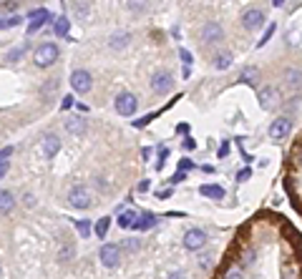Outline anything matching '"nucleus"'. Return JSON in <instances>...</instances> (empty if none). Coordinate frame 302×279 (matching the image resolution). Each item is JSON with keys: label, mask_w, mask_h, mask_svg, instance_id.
<instances>
[{"label": "nucleus", "mask_w": 302, "mask_h": 279, "mask_svg": "<svg viewBox=\"0 0 302 279\" xmlns=\"http://www.w3.org/2000/svg\"><path fill=\"white\" fill-rule=\"evenodd\" d=\"M21 23H23V18H21V16H6V18H0V31L16 28V26H21Z\"/></svg>", "instance_id": "21"}, {"label": "nucleus", "mask_w": 302, "mask_h": 279, "mask_svg": "<svg viewBox=\"0 0 302 279\" xmlns=\"http://www.w3.org/2000/svg\"><path fill=\"white\" fill-rule=\"evenodd\" d=\"M91 86H93V78H91V73H88V71L78 68V71H73V73H71V88H73L76 93H88V91H91Z\"/></svg>", "instance_id": "3"}, {"label": "nucleus", "mask_w": 302, "mask_h": 279, "mask_svg": "<svg viewBox=\"0 0 302 279\" xmlns=\"http://www.w3.org/2000/svg\"><path fill=\"white\" fill-rule=\"evenodd\" d=\"M128 43H131V33H116V36H111V41H108L111 51H123Z\"/></svg>", "instance_id": "16"}, {"label": "nucleus", "mask_w": 302, "mask_h": 279, "mask_svg": "<svg viewBox=\"0 0 302 279\" xmlns=\"http://www.w3.org/2000/svg\"><path fill=\"white\" fill-rule=\"evenodd\" d=\"M68 204H71L73 209H88V206H91V189L83 186V184L71 186V191H68Z\"/></svg>", "instance_id": "2"}, {"label": "nucleus", "mask_w": 302, "mask_h": 279, "mask_svg": "<svg viewBox=\"0 0 302 279\" xmlns=\"http://www.w3.org/2000/svg\"><path fill=\"white\" fill-rule=\"evenodd\" d=\"M242 26H244L247 31H259V28L264 26V13H262L259 8L244 11V13H242Z\"/></svg>", "instance_id": "8"}, {"label": "nucleus", "mask_w": 302, "mask_h": 279, "mask_svg": "<svg viewBox=\"0 0 302 279\" xmlns=\"http://www.w3.org/2000/svg\"><path fill=\"white\" fill-rule=\"evenodd\" d=\"M98 256H101L103 266H118V261H121V244H103Z\"/></svg>", "instance_id": "5"}, {"label": "nucleus", "mask_w": 302, "mask_h": 279, "mask_svg": "<svg viewBox=\"0 0 302 279\" xmlns=\"http://www.w3.org/2000/svg\"><path fill=\"white\" fill-rule=\"evenodd\" d=\"M274 98H277V91H274L272 86H267V88L259 91V106H262V108H269V106L274 103Z\"/></svg>", "instance_id": "19"}, {"label": "nucleus", "mask_w": 302, "mask_h": 279, "mask_svg": "<svg viewBox=\"0 0 302 279\" xmlns=\"http://www.w3.org/2000/svg\"><path fill=\"white\" fill-rule=\"evenodd\" d=\"M76 229L81 236H91V224L88 221H76Z\"/></svg>", "instance_id": "29"}, {"label": "nucleus", "mask_w": 302, "mask_h": 279, "mask_svg": "<svg viewBox=\"0 0 302 279\" xmlns=\"http://www.w3.org/2000/svg\"><path fill=\"white\" fill-rule=\"evenodd\" d=\"M204 244H207V234H204L202 229H189V231L184 234V246H187V249L197 251V249H202Z\"/></svg>", "instance_id": "10"}, {"label": "nucleus", "mask_w": 302, "mask_h": 279, "mask_svg": "<svg viewBox=\"0 0 302 279\" xmlns=\"http://www.w3.org/2000/svg\"><path fill=\"white\" fill-rule=\"evenodd\" d=\"M227 151H229V144H222V149H219V156H227Z\"/></svg>", "instance_id": "38"}, {"label": "nucleus", "mask_w": 302, "mask_h": 279, "mask_svg": "<svg viewBox=\"0 0 302 279\" xmlns=\"http://www.w3.org/2000/svg\"><path fill=\"white\" fill-rule=\"evenodd\" d=\"M16 209V196L8 191V189H0V214H11Z\"/></svg>", "instance_id": "15"}, {"label": "nucleus", "mask_w": 302, "mask_h": 279, "mask_svg": "<svg viewBox=\"0 0 302 279\" xmlns=\"http://www.w3.org/2000/svg\"><path fill=\"white\" fill-rule=\"evenodd\" d=\"M172 86H174V78L167 71H159V73L151 76V91H154V93H169Z\"/></svg>", "instance_id": "7"}, {"label": "nucleus", "mask_w": 302, "mask_h": 279, "mask_svg": "<svg viewBox=\"0 0 302 279\" xmlns=\"http://www.w3.org/2000/svg\"><path fill=\"white\" fill-rule=\"evenodd\" d=\"M58 149H61V141H58V136L48 133V136L43 138V156H46V159H53V156L58 154Z\"/></svg>", "instance_id": "14"}, {"label": "nucleus", "mask_w": 302, "mask_h": 279, "mask_svg": "<svg viewBox=\"0 0 302 279\" xmlns=\"http://www.w3.org/2000/svg\"><path fill=\"white\" fill-rule=\"evenodd\" d=\"M274 31H277V26H274V23H272V26H267V31H264V38H259V43H257V46L262 48V46H264V43H267V41L274 36Z\"/></svg>", "instance_id": "28"}, {"label": "nucleus", "mask_w": 302, "mask_h": 279, "mask_svg": "<svg viewBox=\"0 0 302 279\" xmlns=\"http://www.w3.org/2000/svg\"><path fill=\"white\" fill-rule=\"evenodd\" d=\"M118 224H121L123 229H141V214L133 211V209H128V211H123V214L118 216Z\"/></svg>", "instance_id": "13"}, {"label": "nucleus", "mask_w": 302, "mask_h": 279, "mask_svg": "<svg viewBox=\"0 0 302 279\" xmlns=\"http://www.w3.org/2000/svg\"><path fill=\"white\" fill-rule=\"evenodd\" d=\"M136 108H138V101H136V96H133V93L123 91V93H118V96H116V111H118L121 116H133V113H136Z\"/></svg>", "instance_id": "4"}, {"label": "nucleus", "mask_w": 302, "mask_h": 279, "mask_svg": "<svg viewBox=\"0 0 302 279\" xmlns=\"http://www.w3.org/2000/svg\"><path fill=\"white\" fill-rule=\"evenodd\" d=\"M249 174H252L249 169H244V171H239V181H244V179H249Z\"/></svg>", "instance_id": "37"}, {"label": "nucleus", "mask_w": 302, "mask_h": 279, "mask_svg": "<svg viewBox=\"0 0 302 279\" xmlns=\"http://www.w3.org/2000/svg\"><path fill=\"white\" fill-rule=\"evenodd\" d=\"M68 106H73V98H71V96H66V101H63V108H68Z\"/></svg>", "instance_id": "39"}, {"label": "nucleus", "mask_w": 302, "mask_h": 279, "mask_svg": "<svg viewBox=\"0 0 302 279\" xmlns=\"http://www.w3.org/2000/svg\"><path fill=\"white\" fill-rule=\"evenodd\" d=\"M184 179H187V176H184V171H179V174H174V176H172V184H179V181H184Z\"/></svg>", "instance_id": "36"}, {"label": "nucleus", "mask_w": 302, "mask_h": 279, "mask_svg": "<svg viewBox=\"0 0 302 279\" xmlns=\"http://www.w3.org/2000/svg\"><path fill=\"white\" fill-rule=\"evenodd\" d=\"M184 149H187V151H194V149H197V141H194V138H187V141H184Z\"/></svg>", "instance_id": "33"}, {"label": "nucleus", "mask_w": 302, "mask_h": 279, "mask_svg": "<svg viewBox=\"0 0 302 279\" xmlns=\"http://www.w3.org/2000/svg\"><path fill=\"white\" fill-rule=\"evenodd\" d=\"M179 56H182L184 66H189V63H192V53H189V51H184V48H182V51H179Z\"/></svg>", "instance_id": "32"}, {"label": "nucleus", "mask_w": 302, "mask_h": 279, "mask_svg": "<svg viewBox=\"0 0 302 279\" xmlns=\"http://www.w3.org/2000/svg\"><path fill=\"white\" fill-rule=\"evenodd\" d=\"M199 194L207 196V199H224V189H222L219 184H204V186L199 189Z\"/></svg>", "instance_id": "17"}, {"label": "nucleus", "mask_w": 302, "mask_h": 279, "mask_svg": "<svg viewBox=\"0 0 302 279\" xmlns=\"http://www.w3.org/2000/svg\"><path fill=\"white\" fill-rule=\"evenodd\" d=\"M108 224H111V216H101V219H98V224H96V229H93L98 239H106V234H108Z\"/></svg>", "instance_id": "20"}, {"label": "nucleus", "mask_w": 302, "mask_h": 279, "mask_svg": "<svg viewBox=\"0 0 302 279\" xmlns=\"http://www.w3.org/2000/svg\"><path fill=\"white\" fill-rule=\"evenodd\" d=\"M297 159H299V166H302V151H299V156H297Z\"/></svg>", "instance_id": "43"}, {"label": "nucleus", "mask_w": 302, "mask_h": 279, "mask_svg": "<svg viewBox=\"0 0 302 279\" xmlns=\"http://www.w3.org/2000/svg\"><path fill=\"white\" fill-rule=\"evenodd\" d=\"M227 279H239V274H237V271H229V276H227Z\"/></svg>", "instance_id": "40"}, {"label": "nucleus", "mask_w": 302, "mask_h": 279, "mask_svg": "<svg viewBox=\"0 0 302 279\" xmlns=\"http://www.w3.org/2000/svg\"><path fill=\"white\" fill-rule=\"evenodd\" d=\"M272 3H274L277 8H282V6H284V0H272Z\"/></svg>", "instance_id": "42"}, {"label": "nucleus", "mask_w": 302, "mask_h": 279, "mask_svg": "<svg viewBox=\"0 0 302 279\" xmlns=\"http://www.w3.org/2000/svg\"><path fill=\"white\" fill-rule=\"evenodd\" d=\"M128 11H131V13L146 11V0H128Z\"/></svg>", "instance_id": "25"}, {"label": "nucleus", "mask_w": 302, "mask_h": 279, "mask_svg": "<svg viewBox=\"0 0 302 279\" xmlns=\"http://www.w3.org/2000/svg\"><path fill=\"white\" fill-rule=\"evenodd\" d=\"M287 83L294 88H302V71H287Z\"/></svg>", "instance_id": "24"}, {"label": "nucleus", "mask_w": 302, "mask_h": 279, "mask_svg": "<svg viewBox=\"0 0 302 279\" xmlns=\"http://www.w3.org/2000/svg\"><path fill=\"white\" fill-rule=\"evenodd\" d=\"M28 18H31V21H28V36H31V33H36L43 23H48V21H51V13H48L46 8H38V11H33Z\"/></svg>", "instance_id": "11"}, {"label": "nucleus", "mask_w": 302, "mask_h": 279, "mask_svg": "<svg viewBox=\"0 0 302 279\" xmlns=\"http://www.w3.org/2000/svg\"><path fill=\"white\" fill-rule=\"evenodd\" d=\"M202 38H204V43H219L224 38V31H222V26L217 21H209L202 28Z\"/></svg>", "instance_id": "9"}, {"label": "nucleus", "mask_w": 302, "mask_h": 279, "mask_svg": "<svg viewBox=\"0 0 302 279\" xmlns=\"http://www.w3.org/2000/svg\"><path fill=\"white\" fill-rule=\"evenodd\" d=\"M23 204H26V206H36V199H33V194H26V196H23Z\"/></svg>", "instance_id": "34"}, {"label": "nucleus", "mask_w": 302, "mask_h": 279, "mask_svg": "<svg viewBox=\"0 0 302 279\" xmlns=\"http://www.w3.org/2000/svg\"><path fill=\"white\" fill-rule=\"evenodd\" d=\"M232 66V53H219L217 58H214V68L217 71H224V68H229Z\"/></svg>", "instance_id": "22"}, {"label": "nucleus", "mask_w": 302, "mask_h": 279, "mask_svg": "<svg viewBox=\"0 0 302 279\" xmlns=\"http://www.w3.org/2000/svg\"><path fill=\"white\" fill-rule=\"evenodd\" d=\"M68 28H71V21H68L66 16H61V18L56 21V28H53V31H56V36H66Z\"/></svg>", "instance_id": "23"}, {"label": "nucleus", "mask_w": 302, "mask_h": 279, "mask_svg": "<svg viewBox=\"0 0 302 279\" xmlns=\"http://www.w3.org/2000/svg\"><path fill=\"white\" fill-rule=\"evenodd\" d=\"M157 224V216L154 214H141V229H151Z\"/></svg>", "instance_id": "26"}, {"label": "nucleus", "mask_w": 302, "mask_h": 279, "mask_svg": "<svg viewBox=\"0 0 302 279\" xmlns=\"http://www.w3.org/2000/svg\"><path fill=\"white\" fill-rule=\"evenodd\" d=\"M3 8H6V11H16V8H18V3H16V0H6Z\"/></svg>", "instance_id": "35"}, {"label": "nucleus", "mask_w": 302, "mask_h": 279, "mask_svg": "<svg viewBox=\"0 0 302 279\" xmlns=\"http://www.w3.org/2000/svg\"><path fill=\"white\" fill-rule=\"evenodd\" d=\"M242 78L254 86V83H257V68H244V71H242Z\"/></svg>", "instance_id": "27"}, {"label": "nucleus", "mask_w": 302, "mask_h": 279, "mask_svg": "<svg viewBox=\"0 0 302 279\" xmlns=\"http://www.w3.org/2000/svg\"><path fill=\"white\" fill-rule=\"evenodd\" d=\"M86 128H88V121L83 118V116H68L66 118V131L68 133H73V136H83L86 133Z\"/></svg>", "instance_id": "12"}, {"label": "nucleus", "mask_w": 302, "mask_h": 279, "mask_svg": "<svg viewBox=\"0 0 302 279\" xmlns=\"http://www.w3.org/2000/svg\"><path fill=\"white\" fill-rule=\"evenodd\" d=\"M169 279H184V274H179V271H177V274H172Z\"/></svg>", "instance_id": "41"}, {"label": "nucleus", "mask_w": 302, "mask_h": 279, "mask_svg": "<svg viewBox=\"0 0 302 279\" xmlns=\"http://www.w3.org/2000/svg\"><path fill=\"white\" fill-rule=\"evenodd\" d=\"M11 156H13V146H6L0 149V179H3L11 169Z\"/></svg>", "instance_id": "18"}, {"label": "nucleus", "mask_w": 302, "mask_h": 279, "mask_svg": "<svg viewBox=\"0 0 302 279\" xmlns=\"http://www.w3.org/2000/svg\"><path fill=\"white\" fill-rule=\"evenodd\" d=\"M23 51H26V48H16V51H11V53H8V58H11V61H18V58L23 56Z\"/></svg>", "instance_id": "31"}, {"label": "nucleus", "mask_w": 302, "mask_h": 279, "mask_svg": "<svg viewBox=\"0 0 302 279\" xmlns=\"http://www.w3.org/2000/svg\"><path fill=\"white\" fill-rule=\"evenodd\" d=\"M289 131H292V121H289L287 116H279V118H274V121L269 123V136H272L274 141L287 138V136H289Z\"/></svg>", "instance_id": "6"}, {"label": "nucleus", "mask_w": 302, "mask_h": 279, "mask_svg": "<svg viewBox=\"0 0 302 279\" xmlns=\"http://www.w3.org/2000/svg\"><path fill=\"white\" fill-rule=\"evenodd\" d=\"M56 58H58V46L56 43H41L36 48V53H33V63L38 68H48L51 63H56Z\"/></svg>", "instance_id": "1"}, {"label": "nucleus", "mask_w": 302, "mask_h": 279, "mask_svg": "<svg viewBox=\"0 0 302 279\" xmlns=\"http://www.w3.org/2000/svg\"><path fill=\"white\" fill-rule=\"evenodd\" d=\"M123 249H128V251H136V249H138V241H136V239H126V241H123Z\"/></svg>", "instance_id": "30"}]
</instances>
